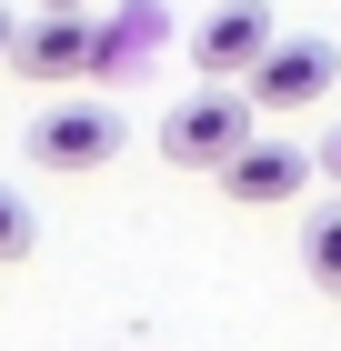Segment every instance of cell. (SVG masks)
I'll return each mask as SVG.
<instances>
[{
	"label": "cell",
	"mask_w": 341,
	"mask_h": 351,
	"mask_svg": "<svg viewBox=\"0 0 341 351\" xmlns=\"http://www.w3.org/2000/svg\"><path fill=\"white\" fill-rule=\"evenodd\" d=\"M261 141V101L241 81H201L191 101L161 110V161H181V171H221L231 151H251Z\"/></svg>",
	"instance_id": "cell-1"
},
{
	"label": "cell",
	"mask_w": 341,
	"mask_h": 351,
	"mask_svg": "<svg viewBox=\"0 0 341 351\" xmlns=\"http://www.w3.org/2000/svg\"><path fill=\"white\" fill-rule=\"evenodd\" d=\"M121 141H131V131H121L110 101H60V110L30 121V161H40V171H101Z\"/></svg>",
	"instance_id": "cell-2"
},
{
	"label": "cell",
	"mask_w": 341,
	"mask_h": 351,
	"mask_svg": "<svg viewBox=\"0 0 341 351\" xmlns=\"http://www.w3.org/2000/svg\"><path fill=\"white\" fill-rule=\"evenodd\" d=\"M311 171H321V151H301V141H251V151L221 161V201H241V211H281V201H301Z\"/></svg>",
	"instance_id": "cell-3"
},
{
	"label": "cell",
	"mask_w": 341,
	"mask_h": 351,
	"mask_svg": "<svg viewBox=\"0 0 341 351\" xmlns=\"http://www.w3.org/2000/svg\"><path fill=\"white\" fill-rule=\"evenodd\" d=\"M331 81H341V51L331 40H271L261 51V71H251V101L261 110H311V101H331Z\"/></svg>",
	"instance_id": "cell-4"
},
{
	"label": "cell",
	"mask_w": 341,
	"mask_h": 351,
	"mask_svg": "<svg viewBox=\"0 0 341 351\" xmlns=\"http://www.w3.org/2000/svg\"><path fill=\"white\" fill-rule=\"evenodd\" d=\"M271 40H281V30H271V10H261V0H221V10L191 30V60H201L211 81H251Z\"/></svg>",
	"instance_id": "cell-5"
},
{
	"label": "cell",
	"mask_w": 341,
	"mask_h": 351,
	"mask_svg": "<svg viewBox=\"0 0 341 351\" xmlns=\"http://www.w3.org/2000/svg\"><path fill=\"white\" fill-rule=\"evenodd\" d=\"M10 71H21V81H80V71H101V30H91V10H40V21L21 30Z\"/></svg>",
	"instance_id": "cell-6"
},
{
	"label": "cell",
	"mask_w": 341,
	"mask_h": 351,
	"mask_svg": "<svg viewBox=\"0 0 341 351\" xmlns=\"http://www.w3.org/2000/svg\"><path fill=\"white\" fill-rule=\"evenodd\" d=\"M161 30H171V10H161V0H131V10L101 30V71H91V81H131L141 60L161 51Z\"/></svg>",
	"instance_id": "cell-7"
},
{
	"label": "cell",
	"mask_w": 341,
	"mask_h": 351,
	"mask_svg": "<svg viewBox=\"0 0 341 351\" xmlns=\"http://www.w3.org/2000/svg\"><path fill=\"white\" fill-rule=\"evenodd\" d=\"M301 271H311V291H321V301H341V201L301 221Z\"/></svg>",
	"instance_id": "cell-8"
},
{
	"label": "cell",
	"mask_w": 341,
	"mask_h": 351,
	"mask_svg": "<svg viewBox=\"0 0 341 351\" xmlns=\"http://www.w3.org/2000/svg\"><path fill=\"white\" fill-rule=\"evenodd\" d=\"M30 231H40V221H30V201L0 181V261H21V251H30Z\"/></svg>",
	"instance_id": "cell-9"
},
{
	"label": "cell",
	"mask_w": 341,
	"mask_h": 351,
	"mask_svg": "<svg viewBox=\"0 0 341 351\" xmlns=\"http://www.w3.org/2000/svg\"><path fill=\"white\" fill-rule=\"evenodd\" d=\"M21 30H30V21H10V10H0V60H10V51H21Z\"/></svg>",
	"instance_id": "cell-10"
},
{
	"label": "cell",
	"mask_w": 341,
	"mask_h": 351,
	"mask_svg": "<svg viewBox=\"0 0 341 351\" xmlns=\"http://www.w3.org/2000/svg\"><path fill=\"white\" fill-rule=\"evenodd\" d=\"M321 181H341V131H331V141H321Z\"/></svg>",
	"instance_id": "cell-11"
},
{
	"label": "cell",
	"mask_w": 341,
	"mask_h": 351,
	"mask_svg": "<svg viewBox=\"0 0 341 351\" xmlns=\"http://www.w3.org/2000/svg\"><path fill=\"white\" fill-rule=\"evenodd\" d=\"M40 10H91V0H40Z\"/></svg>",
	"instance_id": "cell-12"
}]
</instances>
